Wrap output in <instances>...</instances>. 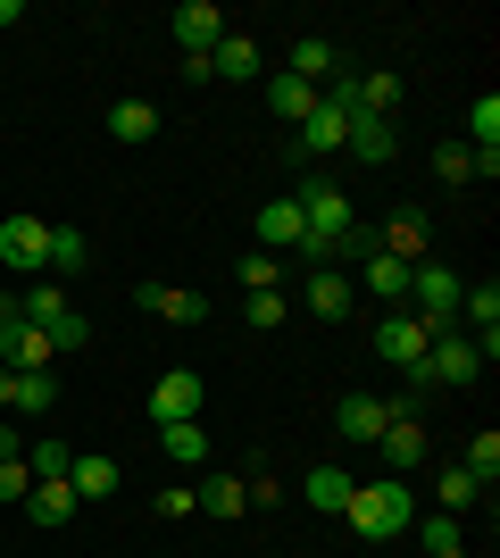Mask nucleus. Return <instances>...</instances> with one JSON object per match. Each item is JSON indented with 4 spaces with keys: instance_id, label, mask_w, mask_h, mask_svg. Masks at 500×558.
<instances>
[{
    "instance_id": "f257e3e1",
    "label": "nucleus",
    "mask_w": 500,
    "mask_h": 558,
    "mask_svg": "<svg viewBox=\"0 0 500 558\" xmlns=\"http://www.w3.org/2000/svg\"><path fill=\"white\" fill-rule=\"evenodd\" d=\"M351 534H367V542H392V534H408L417 525V492H408V475H376V484H358L351 492Z\"/></svg>"
},
{
    "instance_id": "b1692460",
    "label": "nucleus",
    "mask_w": 500,
    "mask_h": 558,
    "mask_svg": "<svg viewBox=\"0 0 500 558\" xmlns=\"http://www.w3.org/2000/svg\"><path fill=\"white\" fill-rule=\"evenodd\" d=\"M333 434L376 442V434H383V400H376V392H351V400H342V417H333Z\"/></svg>"
},
{
    "instance_id": "c756f323",
    "label": "nucleus",
    "mask_w": 500,
    "mask_h": 558,
    "mask_svg": "<svg viewBox=\"0 0 500 558\" xmlns=\"http://www.w3.org/2000/svg\"><path fill=\"white\" fill-rule=\"evenodd\" d=\"M109 134L118 142H150L159 134V109H150V100H118V109H109Z\"/></svg>"
},
{
    "instance_id": "0eeeda50",
    "label": "nucleus",
    "mask_w": 500,
    "mask_h": 558,
    "mask_svg": "<svg viewBox=\"0 0 500 558\" xmlns=\"http://www.w3.org/2000/svg\"><path fill=\"white\" fill-rule=\"evenodd\" d=\"M167 34L184 43V59H209V50L225 43V17H217V0H184V9L167 17Z\"/></svg>"
},
{
    "instance_id": "9b49d317",
    "label": "nucleus",
    "mask_w": 500,
    "mask_h": 558,
    "mask_svg": "<svg viewBox=\"0 0 500 558\" xmlns=\"http://www.w3.org/2000/svg\"><path fill=\"white\" fill-rule=\"evenodd\" d=\"M342 150H351V159H367V167H392V159H401V134H392L383 117H358V109H351V125H342Z\"/></svg>"
},
{
    "instance_id": "7c9ffc66",
    "label": "nucleus",
    "mask_w": 500,
    "mask_h": 558,
    "mask_svg": "<svg viewBox=\"0 0 500 558\" xmlns=\"http://www.w3.org/2000/svg\"><path fill=\"white\" fill-rule=\"evenodd\" d=\"M459 466L492 492V475H500V434H492V425H476V434H467V459H459Z\"/></svg>"
},
{
    "instance_id": "ddd939ff",
    "label": "nucleus",
    "mask_w": 500,
    "mask_h": 558,
    "mask_svg": "<svg viewBox=\"0 0 500 558\" xmlns=\"http://www.w3.org/2000/svg\"><path fill=\"white\" fill-rule=\"evenodd\" d=\"M342 125H351V109L317 93V109L301 117V150H309V159H333V150H342Z\"/></svg>"
},
{
    "instance_id": "dca6fc26",
    "label": "nucleus",
    "mask_w": 500,
    "mask_h": 558,
    "mask_svg": "<svg viewBox=\"0 0 500 558\" xmlns=\"http://www.w3.org/2000/svg\"><path fill=\"white\" fill-rule=\"evenodd\" d=\"M209 75H225V84H259L267 59H259V43H251V34H225V43L209 50Z\"/></svg>"
},
{
    "instance_id": "473e14b6",
    "label": "nucleus",
    "mask_w": 500,
    "mask_h": 558,
    "mask_svg": "<svg viewBox=\"0 0 500 558\" xmlns=\"http://www.w3.org/2000/svg\"><path fill=\"white\" fill-rule=\"evenodd\" d=\"M467 150H500V93H484L467 109Z\"/></svg>"
},
{
    "instance_id": "e433bc0d",
    "label": "nucleus",
    "mask_w": 500,
    "mask_h": 558,
    "mask_svg": "<svg viewBox=\"0 0 500 558\" xmlns=\"http://www.w3.org/2000/svg\"><path fill=\"white\" fill-rule=\"evenodd\" d=\"M25 492H34V466H25V459H0V500L25 509Z\"/></svg>"
},
{
    "instance_id": "c9c22d12",
    "label": "nucleus",
    "mask_w": 500,
    "mask_h": 558,
    "mask_svg": "<svg viewBox=\"0 0 500 558\" xmlns=\"http://www.w3.org/2000/svg\"><path fill=\"white\" fill-rule=\"evenodd\" d=\"M276 276H284V258H276V251H251V258H242V283H251V292H276Z\"/></svg>"
},
{
    "instance_id": "2f4dec72",
    "label": "nucleus",
    "mask_w": 500,
    "mask_h": 558,
    "mask_svg": "<svg viewBox=\"0 0 500 558\" xmlns=\"http://www.w3.org/2000/svg\"><path fill=\"white\" fill-rule=\"evenodd\" d=\"M50 359H75V350H84V342H93V326H84V308H59V317H50Z\"/></svg>"
},
{
    "instance_id": "393cba45",
    "label": "nucleus",
    "mask_w": 500,
    "mask_h": 558,
    "mask_svg": "<svg viewBox=\"0 0 500 558\" xmlns=\"http://www.w3.org/2000/svg\"><path fill=\"white\" fill-rule=\"evenodd\" d=\"M84 258H93V251H84V233H75V226H50V258H42V276L68 283V276H84Z\"/></svg>"
},
{
    "instance_id": "1a4fd4ad",
    "label": "nucleus",
    "mask_w": 500,
    "mask_h": 558,
    "mask_svg": "<svg viewBox=\"0 0 500 558\" xmlns=\"http://www.w3.org/2000/svg\"><path fill=\"white\" fill-rule=\"evenodd\" d=\"M0 258H9L17 276H42V258H50V226H42V217H9V226H0Z\"/></svg>"
},
{
    "instance_id": "20e7f679",
    "label": "nucleus",
    "mask_w": 500,
    "mask_h": 558,
    "mask_svg": "<svg viewBox=\"0 0 500 558\" xmlns=\"http://www.w3.org/2000/svg\"><path fill=\"white\" fill-rule=\"evenodd\" d=\"M292 201H301V226H309V233H326V242H351V192H342V184L309 175Z\"/></svg>"
},
{
    "instance_id": "c85d7f7f",
    "label": "nucleus",
    "mask_w": 500,
    "mask_h": 558,
    "mask_svg": "<svg viewBox=\"0 0 500 558\" xmlns=\"http://www.w3.org/2000/svg\"><path fill=\"white\" fill-rule=\"evenodd\" d=\"M25 517H34V525H68V517H75V492L68 484H34V492H25Z\"/></svg>"
},
{
    "instance_id": "f03ea898",
    "label": "nucleus",
    "mask_w": 500,
    "mask_h": 558,
    "mask_svg": "<svg viewBox=\"0 0 500 558\" xmlns=\"http://www.w3.org/2000/svg\"><path fill=\"white\" fill-rule=\"evenodd\" d=\"M376 350H383V359H392V367L408 375V384H417V392L434 384V367H426V350H434V326L417 317V308H392V317L376 326Z\"/></svg>"
},
{
    "instance_id": "5701e85b",
    "label": "nucleus",
    "mask_w": 500,
    "mask_h": 558,
    "mask_svg": "<svg viewBox=\"0 0 500 558\" xmlns=\"http://www.w3.org/2000/svg\"><path fill=\"white\" fill-rule=\"evenodd\" d=\"M267 109L284 117V125H301V117L317 109V93L301 84V75H284V68H276V75H267Z\"/></svg>"
},
{
    "instance_id": "6e6552de",
    "label": "nucleus",
    "mask_w": 500,
    "mask_h": 558,
    "mask_svg": "<svg viewBox=\"0 0 500 558\" xmlns=\"http://www.w3.org/2000/svg\"><path fill=\"white\" fill-rule=\"evenodd\" d=\"M426 367H434V384H476V375H484V350L467 342L459 326H442V333H434V350H426Z\"/></svg>"
},
{
    "instance_id": "7ed1b4c3",
    "label": "nucleus",
    "mask_w": 500,
    "mask_h": 558,
    "mask_svg": "<svg viewBox=\"0 0 500 558\" xmlns=\"http://www.w3.org/2000/svg\"><path fill=\"white\" fill-rule=\"evenodd\" d=\"M408 301H417V317H426V326L442 333V326H459V301H467V283H459L451 267L417 258V267H408Z\"/></svg>"
},
{
    "instance_id": "72a5a7b5",
    "label": "nucleus",
    "mask_w": 500,
    "mask_h": 558,
    "mask_svg": "<svg viewBox=\"0 0 500 558\" xmlns=\"http://www.w3.org/2000/svg\"><path fill=\"white\" fill-rule=\"evenodd\" d=\"M25 466H34V484H68L75 450H68V442H34V450H25Z\"/></svg>"
},
{
    "instance_id": "a211bd4d",
    "label": "nucleus",
    "mask_w": 500,
    "mask_h": 558,
    "mask_svg": "<svg viewBox=\"0 0 500 558\" xmlns=\"http://www.w3.org/2000/svg\"><path fill=\"white\" fill-rule=\"evenodd\" d=\"M68 492L75 500H109V492H118V459H109V450H84V459L68 466Z\"/></svg>"
},
{
    "instance_id": "4468645a",
    "label": "nucleus",
    "mask_w": 500,
    "mask_h": 558,
    "mask_svg": "<svg viewBox=\"0 0 500 558\" xmlns=\"http://www.w3.org/2000/svg\"><path fill=\"white\" fill-rule=\"evenodd\" d=\"M434 175H442V184H492L500 175V150H467V142H442V150H434Z\"/></svg>"
},
{
    "instance_id": "f8f14e48",
    "label": "nucleus",
    "mask_w": 500,
    "mask_h": 558,
    "mask_svg": "<svg viewBox=\"0 0 500 558\" xmlns=\"http://www.w3.org/2000/svg\"><path fill=\"white\" fill-rule=\"evenodd\" d=\"M251 233H259V251H301V201H292V192H276V201H267L259 217H251Z\"/></svg>"
},
{
    "instance_id": "bb28decb",
    "label": "nucleus",
    "mask_w": 500,
    "mask_h": 558,
    "mask_svg": "<svg viewBox=\"0 0 500 558\" xmlns=\"http://www.w3.org/2000/svg\"><path fill=\"white\" fill-rule=\"evenodd\" d=\"M59 308H75V301H68V283H59V276H42L34 292H17V317H25V326H50Z\"/></svg>"
},
{
    "instance_id": "58836bf2",
    "label": "nucleus",
    "mask_w": 500,
    "mask_h": 558,
    "mask_svg": "<svg viewBox=\"0 0 500 558\" xmlns=\"http://www.w3.org/2000/svg\"><path fill=\"white\" fill-rule=\"evenodd\" d=\"M417 542H426L434 558H442V550H459V517H426V525H417Z\"/></svg>"
},
{
    "instance_id": "412c9836",
    "label": "nucleus",
    "mask_w": 500,
    "mask_h": 558,
    "mask_svg": "<svg viewBox=\"0 0 500 558\" xmlns=\"http://www.w3.org/2000/svg\"><path fill=\"white\" fill-rule=\"evenodd\" d=\"M351 475H342V466H309V484H301V500H309V509H326V517H342L351 509Z\"/></svg>"
},
{
    "instance_id": "423d86ee",
    "label": "nucleus",
    "mask_w": 500,
    "mask_h": 558,
    "mask_svg": "<svg viewBox=\"0 0 500 558\" xmlns=\"http://www.w3.org/2000/svg\"><path fill=\"white\" fill-rule=\"evenodd\" d=\"M200 400H209L200 367H167L159 384H150V425H184V417H200Z\"/></svg>"
},
{
    "instance_id": "6ab92c4d",
    "label": "nucleus",
    "mask_w": 500,
    "mask_h": 558,
    "mask_svg": "<svg viewBox=\"0 0 500 558\" xmlns=\"http://www.w3.org/2000/svg\"><path fill=\"white\" fill-rule=\"evenodd\" d=\"M351 301H358V292H351V276H342V267H317V276H309V308L326 317V326H342V317H351Z\"/></svg>"
},
{
    "instance_id": "aec40b11",
    "label": "nucleus",
    "mask_w": 500,
    "mask_h": 558,
    "mask_svg": "<svg viewBox=\"0 0 500 558\" xmlns=\"http://www.w3.org/2000/svg\"><path fill=\"white\" fill-rule=\"evenodd\" d=\"M376 450H383V475H408V466L426 459V425H383Z\"/></svg>"
},
{
    "instance_id": "a878e982",
    "label": "nucleus",
    "mask_w": 500,
    "mask_h": 558,
    "mask_svg": "<svg viewBox=\"0 0 500 558\" xmlns=\"http://www.w3.org/2000/svg\"><path fill=\"white\" fill-rule=\"evenodd\" d=\"M159 442H167V459H175V466H200V459H209V425H200V417L159 425Z\"/></svg>"
},
{
    "instance_id": "f704fd0d",
    "label": "nucleus",
    "mask_w": 500,
    "mask_h": 558,
    "mask_svg": "<svg viewBox=\"0 0 500 558\" xmlns=\"http://www.w3.org/2000/svg\"><path fill=\"white\" fill-rule=\"evenodd\" d=\"M192 500H200V509H209V517H242V509H251V500H242V484H234V475H209V484L192 492Z\"/></svg>"
},
{
    "instance_id": "f3484780",
    "label": "nucleus",
    "mask_w": 500,
    "mask_h": 558,
    "mask_svg": "<svg viewBox=\"0 0 500 558\" xmlns=\"http://www.w3.org/2000/svg\"><path fill=\"white\" fill-rule=\"evenodd\" d=\"M284 75H301L309 93H326L333 75H342V59H333V43H326V34H309V43H292V68H284Z\"/></svg>"
},
{
    "instance_id": "9d476101",
    "label": "nucleus",
    "mask_w": 500,
    "mask_h": 558,
    "mask_svg": "<svg viewBox=\"0 0 500 558\" xmlns=\"http://www.w3.org/2000/svg\"><path fill=\"white\" fill-rule=\"evenodd\" d=\"M134 301H143V317H159V326H200V317H209V301L184 292V283H143Z\"/></svg>"
},
{
    "instance_id": "4c0bfd02",
    "label": "nucleus",
    "mask_w": 500,
    "mask_h": 558,
    "mask_svg": "<svg viewBox=\"0 0 500 558\" xmlns=\"http://www.w3.org/2000/svg\"><path fill=\"white\" fill-rule=\"evenodd\" d=\"M242 317H251L259 333H276V326H284V292H251V308H242Z\"/></svg>"
},
{
    "instance_id": "4be33fe9",
    "label": "nucleus",
    "mask_w": 500,
    "mask_h": 558,
    "mask_svg": "<svg viewBox=\"0 0 500 558\" xmlns=\"http://www.w3.org/2000/svg\"><path fill=\"white\" fill-rule=\"evenodd\" d=\"M358 283H367L376 301H408V267H401V258H383V251L358 258Z\"/></svg>"
},
{
    "instance_id": "ea45409f",
    "label": "nucleus",
    "mask_w": 500,
    "mask_h": 558,
    "mask_svg": "<svg viewBox=\"0 0 500 558\" xmlns=\"http://www.w3.org/2000/svg\"><path fill=\"white\" fill-rule=\"evenodd\" d=\"M442 558H467V550H442Z\"/></svg>"
},
{
    "instance_id": "cd10ccee",
    "label": "nucleus",
    "mask_w": 500,
    "mask_h": 558,
    "mask_svg": "<svg viewBox=\"0 0 500 558\" xmlns=\"http://www.w3.org/2000/svg\"><path fill=\"white\" fill-rule=\"evenodd\" d=\"M434 500H442V517H459V509H476V500H484V484L467 475V466H442V475H434Z\"/></svg>"
},
{
    "instance_id": "39448f33",
    "label": "nucleus",
    "mask_w": 500,
    "mask_h": 558,
    "mask_svg": "<svg viewBox=\"0 0 500 558\" xmlns=\"http://www.w3.org/2000/svg\"><path fill=\"white\" fill-rule=\"evenodd\" d=\"M59 409V375L50 367H0V417H50Z\"/></svg>"
},
{
    "instance_id": "2eb2a0df",
    "label": "nucleus",
    "mask_w": 500,
    "mask_h": 558,
    "mask_svg": "<svg viewBox=\"0 0 500 558\" xmlns=\"http://www.w3.org/2000/svg\"><path fill=\"white\" fill-rule=\"evenodd\" d=\"M376 251L401 258V267H417V258H426V217H417V209H392V217H383V233H376Z\"/></svg>"
}]
</instances>
